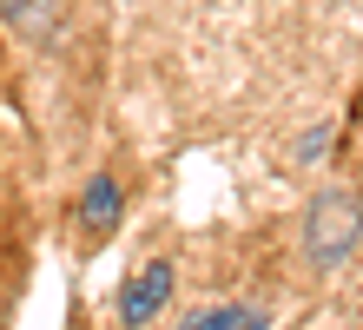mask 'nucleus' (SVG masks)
I'll return each instance as SVG.
<instances>
[{
	"label": "nucleus",
	"instance_id": "nucleus-1",
	"mask_svg": "<svg viewBox=\"0 0 363 330\" xmlns=\"http://www.w3.org/2000/svg\"><path fill=\"white\" fill-rule=\"evenodd\" d=\"M363 238V198L357 192H317L311 198V218H304V251L317 271H337Z\"/></svg>",
	"mask_w": 363,
	"mask_h": 330
},
{
	"label": "nucleus",
	"instance_id": "nucleus-2",
	"mask_svg": "<svg viewBox=\"0 0 363 330\" xmlns=\"http://www.w3.org/2000/svg\"><path fill=\"white\" fill-rule=\"evenodd\" d=\"M165 297H172V264H165V258H152L133 284H125L119 317H125V324H145V317H159V311H165Z\"/></svg>",
	"mask_w": 363,
	"mask_h": 330
},
{
	"label": "nucleus",
	"instance_id": "nucleus-3",
	"mask_svg": "<svg viewBox=\"0 0 363 330\" xmlns=\"http://www.w3.org/2000/svg\"><path fill=\"white\" fill-rule=\"evenodd\" d=\"M113 225H119V185L106 179V172H93L86 192H79V238H86V245H106Z\"/></svg>",
	"mask_w": 363,
	"mask_h": 330
},
{
	"label": "nucleus",
	"instance_id": "nucleus-4",
	"mask_svg": "<svg viewBox=\"0 0 363 330\" xmlns=\"http://www.w3.org/2000/svg\"><path fill=\"white\" fill-rule=\"evenodd\" d=\"M191 324H199V330H264L271 317L251 311V304H225V311H199Z\"/></svg>",
	"mask_w": 363,
	"mask_h": 330
},
{
	"label": "nucleus",
	"instance_id": "nucleus-5",
	"mask_svg": "<svg viewBox=\"0 0 363 330\" xmlns=\"http://www.w3.org/2000/svg\"><path fill=\"white\" fill-rule=\"evenodd\" d=\"M0 13H7L20 33H47L53 27V7H47V0H0Z\"/></svg>",
	"mask_w": 363,
	"mask_h": 330
}]
</instances>
